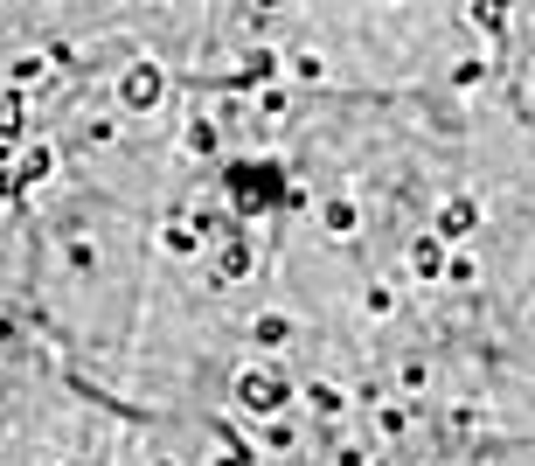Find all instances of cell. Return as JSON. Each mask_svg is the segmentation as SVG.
Returning <instances> with one entry per match:
<instances>
[{"label": "cell", "instance_id": "6da1fadb", "mask_svg": "<svg viewBox=\"0 0 535 466\" xmlns=\"http://www.w3.org/2000/svg\"><path fill=\"white\" fill-rule=\"evenodd\" d=\"M237 404H244V418H285L292 411V362H258V369H244L237 376Z\"/></svg>", "mask_w": 535, "mask_h": 466}, {"label": "cell", "instance_id": "7a4b0ae2", "mask_svg": "<svg viewBox=\"0 0 535 466\" xmlns=\"http://www.w3.org/2000/svg\"><path fill=\"white\" fill-rule=\"evenodd\" d=\"M445 251H452V244H438L431 230H417V237L403 244V258H410V279H417V286H438V279H445Z\"/></svg>", "mask_w": 535, "mask_h": 466}, {"label": "cell", "instance_id": "3957f363", "mask_svg": "<svg viewBox=\"0 0 535 466\" xmlns=\"http://www.w3.org/2000/svg\"><path fill=\"white\" fill-rule=\"evenodd\" d=\"M160 91H167V84H160V70H153V63H133V70L119 77V105H126V112H153V105H160Z\"/></svg>", "mask_w": 535, "mask_h": 466}, {"label": "cell", "instance_id": "277c9868", "mask_svg": "<svg viewBox=\"0 0 535 466\" xmlns=\"http://www.w3.org/2000/svg\"><path fill=\"white\" fill-rule=\"evenodd\" d=\"M320 230H327V237H355V230H362V202L341 195V188H327V195H320Z\"/></svg>", "mask_w": 535, "mask_h": 466}, {"label": "cell", "instance_id": "5b68a950", "mask_svg": "<svg viewBox=\"0 0 535 466\" xmlns=\"http://www.w3.org/2000/svg\"><path fill=\"white\" fill-rule=\"evenodd\" d=\"M21 126H28V105L7 91V98H0V140H21Z\"/></svg>", "mask_w": 535, "mask_h": 466}]
</instances>
